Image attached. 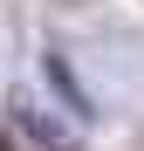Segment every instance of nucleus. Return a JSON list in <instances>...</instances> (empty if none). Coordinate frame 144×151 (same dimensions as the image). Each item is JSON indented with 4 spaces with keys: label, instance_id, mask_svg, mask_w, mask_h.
I'll return each mask as SVG.
<instances>
[{
    "label": "nucleus",
    "instance_id": "nucleus-1",
    "mask_svg": "<svg viewBox=\"0 0 144 151\" xmlns=\"http://www.w3.org/2000/svg\"><path fill=\"white\" fill-rule=\"evenodd\" d=\"M14 117L28 124V137H34V144H48V151H82V137H76V124H62L55 110H41L34 96H14Z\"/></svg>",
    "mask_w": 144,
    "mask_h": 151
},
{
    "label": "nucleus",
    "instance_id": "nucleus-2",
    "mask_svg": "<svg viewBox=\"0 0 144 151\" xmlns=\"http://www.w3.org/2000/svg\"><path fill=\"white\" fill-rule=\"evenodd\" d=\"M0 151H7V131H0Z\"/></svg>",
    "mask_w": 144,
    "mask_h": 151
}]
</instances>
